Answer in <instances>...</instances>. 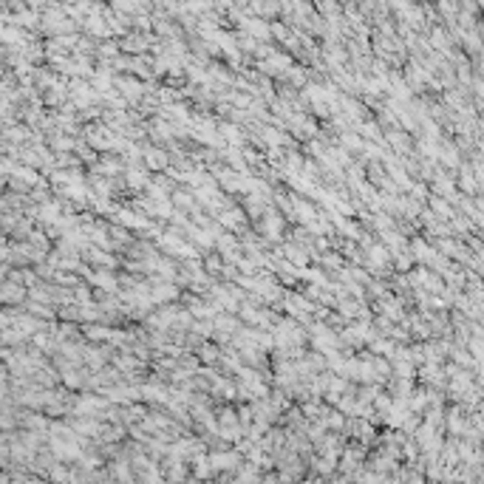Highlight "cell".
I'll return each instance as SVG.
<instances>
[{
  "label": "cell",
  "instance_id": "cell-1",
  "mask_svg": "<svg viewBox=\"0 0 484 484\" xmlns=\"http://www.w3.org/2000/svg\"><path fill=\"white\" fill-rule=\"evenodd\" d=\"M283 255H286L294 266H306V261H309L306 252H303L301 246H283Z\"/></svg>",
  "mask_w": 484,
  "mask_h": 484
},
{
  "label": "cell",
  "instance_id": "cell-2",
  "mask_svg": "<svg viewBox=\"0 0 484 484\" xmlns=\"http://www.w3.org/2000/svg\"><path fill=\"white\" fill-rule=\"evenodd\" d=\"M88 283H97V286H105V289H117V281H110L108 272H97V275H88Z\"/></svg>",
  "mask_w": 484,
  "mask_h": 484
},
{
  "label": "cell",
  "instance_id": "cell-3",
  "mask_svg": "<svg viewBox=\"0 0 484 484\" xmlns=\"http://www.w3.org/2000/svg\"><path fill=\"white\" fill-rule=\"evenodd\" d=\"M198 357H201V360H218V351H215L213 345H204V349L198 351Z\"/></svg>",
  "mask_w": 484,
  "mask_h": 484
}]
</instances>
